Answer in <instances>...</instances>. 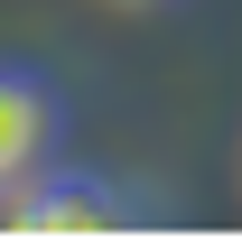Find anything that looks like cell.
Wrapping results in <instances>:
<instances>
[{"label": "cell", "instance_id": "6da1fadb", "mask_svg": "<svg viewBox=\"0 0 242 251\" xmlns=\"http://www.w3.org/2000/svg\"><path fill=\"white\" fill-rule=\"evenodd\" d=\"M140 224H159V196L112 177V168L47 158L28 186L0 196V233H65V242H84V233H140Z\"/></svg>", "mask_w": 242, "mask_h": 251}, {"label": "cell", "instance_id": "7a4b0ae2", "mask_svg": "<svg viewBox=\"0 0 242 251\" xmlns=\"http://www.w3.org/2000/svg\"><path fill=\"white\" fill-rule=\"evenodd\" d=\"M56 149H65V93H56L37 65L0 56V196L28 186Z\"/></svg>", "mask_w": 242, "mask_h": 251}, {"label": "cell", "instance_id": "3957f363", "mask_svg": "<svg viewBox=\"0 0 242 251\" xmlns=\"http://www.w3.org/2000/svg\"><path fill=\"white\" fill-rule=\"evenodd\" d=\"M121 9H159V0H121Z\"/></svg>", "mask_w": 242, "mask_h": 251}]
</instances>
